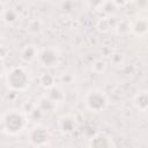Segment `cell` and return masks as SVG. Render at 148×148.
<instances>
[{
    "mask_svg": "<svg viewBox=\"0 0 148 148\" xmlns=\"http://www.w3.org/2000/svg\"><path fill=\"white\" fill-rule=\"evenodd\" d=\"M28 114L18 109H10L1 116V132L8 136H15L22 133L28 125Z\"/></svg>",
    "mask_w": 148,
    "mask_h": 148,
    "instance_id": "cell-1",
    "label": "cell"
},
{
    "mask_svg": "<svg viewBox=\"0 0 148 148\" xmlns=\"http://www.w3.org/2000/svg\"><path fill=\"white\" fill-rule=\"evenodd\" d=\"M6 86L13 92H23L30 87V72L27 67L18 65L12 67L6 74Z\"/></svg>",
    "mask_w": 148,
    "mask_h": 148,
    "instance_id": "cell-2",
    "label": "cell"
},
{
    "mask_svg": "<svg viewBox=\"0 0 148 148\" xmlns=\"http://www.w3.org/2000/svg\"><path fill=\"white\" fill-rule=\"evenodd\" d=\"M83 104L88 111L92 113H99L109 106L110 98L105 90L99 88H92L84 94Z\"/></svg>",
    "mask_w": 148,
    "mask_h": 148,
    "instance_id": "cell-3",
    "label": "cell"
},
{
    "mask_svg": "<svg viewBox=\"0 0 148 148\" xmlns=\"http://www.w3.org/2000/svg\"><path fill=\"white\" fill-rule=\"evenodd\" d=\"M60 59H61V56H60L59 50L53 45H49V46H44L39 49L37 62L42 67L46 69H51V68L57 67L60 64Z\"/></svg>",
    "mask_w": 148,
    "mask_h": 148,
    "instance_id": "cell-4",
    "label": "cell"
},
{
    "mask_svg": "<svg viewBox=\"0 0 148 148\" xmlns=\"http://www.w3.org/2000/svg\"><path fill=\"white\" fill-rule=\"evenodd\" d=\"M51 140V133L46 127L37 125L29 130L28 132V141L35 148H39L42 146L49 145Z\"/></svg>",
    "mask_w": 148,
    "mask_h": 148,
    "instance_id": "cell-5",
    "label": "cell"
},
{
    "mask_svg": "<svg viewBox=\"0 0 148 148\" xmlns=\"http://www.w3.org/2000/svg\"><path fill=\"white\" fill-rule=\"evenodd\" d=\"M57 127L58 131L64 135L73 134L79 127V120L76 116L72 113H65L58 117L57 119Z\"/></svg>",
    "mask_w": 148,
    "mask_h": 148,
    "instance_id": "cell-6",
    "label": "cell"
},
{
    "mask_svg": "<svg viewBox=\"0 0 148 148\" xmlns=\"http://www.w3.org/2000/svg\"><path fill=\"white\" fill-rule=\"evenodd\" d=\"M89 148H114V142L112 138L104 133V132H97L95 133L88 143Z\"/></svg>",
    "mask_w": 148,
    "mask_h": 148,
    "instance_id": "cell-7",
    "label": "cell"
},
{
    "mask_svg": "<svg viewBox=\"0 0 148 148\" xmlns=\"http://www.w3.org/2000/svg\"><path fill=\"white\" fill-rule=\"evenodd\" d=\"M39 53V49L35 44H25L21 50H20V59L24 64H31L34 61H37Z\"/></svg>",
    "mask_w": 148,
    "mask_h": 148,
    "instance_id": "cell-8",
    "label": "cell"
},
{
    "mask_svg": "<svg viewBox=\"0 0 148 148\" xmlns=\"http://www.w3.org/2000/svg\"><path fill=\"white\" fill-rule=\"evenodd\" d=\"M134 108L141 112L148 111V90H141L136 92L132 99Z\"/></svg>",
    "mask_w": 148,
    "mask_h": 148,
    "instance_id": "cell-9",
    "label": "cell"
},
{
    "mask_svg": "<svg viewBox=\"0 0 148 148\" xmlns=\"http://www.w3.org/2000/svg\"><path fill=\"white\" fill-rule=\"evenodd\" d=\"M20 20L18 12L13 7H6L1 10V21L7 25H14Z\"/></svg>",
    "mask_w": 148,
    "mask_h": 148,
    "instance_id": "cell-10",
    "label": "cell"
},
{
    "mask_svg": "<svg viewBox=\"0 0 148 148\" xmlns=\"http://www.w3.org/2000/svg\"><path fill=\"white\" fill-rule=\"evenodd\" d=\"M43 20L39 17H31L25 24V32L31 36L39 35L43 31Z\"/></svg>",
    "mask_w": 148,
    "mask_h": 148,
    "instance_id": "cell-11",
    "label": "cell"
},
{
    "mask_svg": "<svg viewBox=\"0 0 148 148\" xmlns=\"http://www.w3.org/2000/svg\"><path fill=\"white\" fill-rule=\"evenodd\" d=\"M36 106H37L43 113H51V112H53V111L57 109V104H56L51 98H49L46 95H43V96H40V97L37 99Z\"/></svg>",
    "mask_w": 148,
    "mask_h": 148,
    "instance_id": "cell-12",
    "label": "cell"
},
{
    "mask_svg": "<svg viewBox=\"0 0 148 148\" xmlns=\"http://www.w3.org/2000/svg\"><path fill=\"white\" fill-rule=\"evenodd\" d=\"M131 31L135 36H142L148 32V20L145 17L136 18L132 24H131Z\"/></svg>",
    "mask_w": 148,
    "mask_h": 148,
    "instance_id": "cell-13",
    "label": "cell"
},
{
    "mask_svg": "<svg viewBox=\"0 0 148 148\" xmlns=\"http://www.w3.org/2000/svg\"><path fill=\"white\" fill-rule=\"evenodd\" d=\"M49 98H51L56 104H59V103H62L65 102L66 99V95H65V91L59 87V86H54L53 88L46 90V94H45Z\"/></svg>",
    "mask_w": 148,
    "mask_h": 148,
    "instance_id": "cell-14",
    "label": "cell"
},
{
    "mask_svg": "<svg viewBox=\"0 0 148 148\" xmlns=\"http://www.w3.org/2000/svg\"><path fill=\"white\" fill-rule=\"evenodd\" d=\"M38 81H39V84L40 87H43L45 90H49L51 88H53L56 84V76L49 72H43L40 73L39 77H38Z\"/></svg>",
    "mask_w": 148,
    "mask_h": 148,
    "instance_id": "cell-15",
    "label": "cell"
},
{
    "mask_svg": "<svg viewBox=\"0 0 148 148\" xmlns=\"http://www.w3.org/2000/svg\"><path fill=\"white\" fill-rule=\"evenodd\" d=\"M101 10L106 15V17H112L118 10V2L116 1L101 2Z\"/></svg>",
    "mask_w": 148,
    "mask_h": 148,
    "instance_id": "cell-16",
    "label": "cell"
},
{
    "mask_svg": "<svg viewBox=\"0 0 148 148\" xmlns=\"http://www.w3.org/2000/svg\"><path fill=\"white\" fill-rule=\"evenodd\" d=\"M108 68V64L104 59H96L91 64V71L95 74H103Z\"/></svg>",
    "mask_w": 148,
    "mask_h": 148,
    "instance_id": "cell-17",
    "label": "cell"
},
{
    "mask_svg": "<svg viewBox=\"0 0 148 148\" xmlns=\"http://www.w3.org/2000/svg\"><path fill=\"white\" fill-rule=\"evenodd\" d=\"M111 18H112V17H106V16L99 18V20L97 21V23H96L97 30L101 31V32H106V31H109L110 28H111Z\"/></svg>",
    "mask_w": 148,
    "mask_h": 148,
    "instance_id": "cell-18",
    "label": "cell"
},
{
    "mask_svg": "<svg viewBox=\"0 0 148 148\" xmlns=\"http://www.w3.org/2000/svg\"><path fill=\"white\" fill-rule=\"evenodd\" d=\"M60 80L64 84H72L73 80H74V75L69 74V73H62L61 76H60Z\"/></svg>",
    "mask_w": 148,
    "mask_h": 148,
    "instance_id": "cell-19",
    "label": "cell"
}]
</instances>
